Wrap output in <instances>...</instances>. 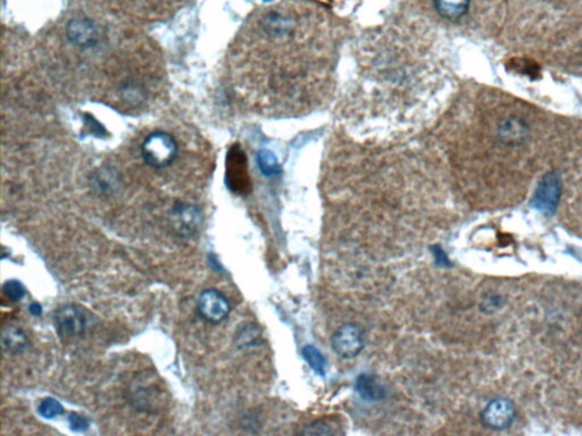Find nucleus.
<instances>
[{
    "mask_svg": "<svg viewBox=\"0 0 582 436\" xmlns=\"http://www.w3.org/2000/svg\"><path fill=\"white\" fill-rule=\"evenodd\" d=\"M179 145L172 134L157 131L149 134L141 145L142 160L153 170H164L176 162Z\"/></svg>",
    "mask_w": 582,
    "mask_h": 436,
    "instance_id": "obj_3",
    "label": "nucleus"
},
{
    "mask_svg": "<svg viewBox=\"0 0 582 436\" xmlns=\"http://www.w3.org/2000/svg\"><path fill=\"white\" fill-rule=\"evenodd\" d=\"M171 222L174 229L182 236H193L202 227V215L193 205L178 204L171 212Z\"/></svg>",
    "mask_w": 582,
    "mask_h": 436,
    "instance_id": "obj_9",
    "label": "nucleus"
},
{
    "mask_svg": "<svg viewBox=\"0 0 582 436\" xmlns=\"http://www.w3.org/2000/svg\"><path fill=\"white\" fill-rule=\"evenodd\" d=\"M304 434L307 435H330V434H335L333 428L330 427L329 424L322 420L313 423L310 426H307L306 430H304Z\"/></svg>",
    "mask_w": 582,
    "mask_h": 436,
    "instance_id": "obj_19",
    "label": "nucleus"
},
{
    "mask_svg": "<svg viewBox=\"0 0 582 436\" xmlns=\"http://www.w3.org/2000/svg\"><path fill=\"white\" fill-rule=\"evenodd\" d=\"M38 413L43 418L53 420V418H56V417L62 415L64 413V408L56 399L45 398V399L41 400V403L38 405Z\"/></svg>",
    "mask_w": 582,
    "mask_h": 436,
    "instance_id": "obj_17",
    "label": "nucleus"
},
{
    "mask_svg": "<svg viewBox=\"0 0 582 436\" xmlns=\"http://www.w3.org/2000/svg\"><path fill=\"white\" fill-rule=\"evenodd\" d=\"M262 332L254 323H244L238 326L235 335V343L238 348H249L261 341Z\"/></svg>",
    "mask_w": 582,
    "mask_h": 436,
    "instance_id": "obj_15",
    "label": "nucleus"
},
{
    "mask_svg": "<svg viewBox=\"0 0 582 436\" xmlns=\"http://www.w3.org/2000/svg\"><path fill=\"white\" fill-rule=\"evenodd\" d=\"M340 50V38L316 9H270L233 48L235 87L265 116L307 115L333 98Z\"/></svg>",
    "mask_w": 582,
    "mask_h": 436,
    "instance_id": "obj_1",
    "label": "nucleus"
},
{
    "mask_svg": "<svg viewBox=\"0 0 582 436\" xmlns=\"http://www.w3.org/2000/svg\"><path fill=\"white\" fill-rule=\"evenodd\" d=\"M68 423H70L72 431L85 432L89 428V420L85 416L75 414V413L70 415Z\"/></svg>",
    "mask_w": 582,
    "mask_h": 436,
    "instance_id": "obj_20",
    "label": "nucleus"
},
{
    "mask_svg": "<svg viewBox=\"0 0 582 436\" xmlns=\"http://www.w3.org/2000/svg\"><path fill=\"white\" fill-rule=\"evenodd\" d=\"M356 391L367 401H380L386 398V390L373 375L362 374L356 382Z\"/></svg>",
    "mask_w": 582,
    "mask_h": 436,
    "instance_id": "obj_13",
    "label": "nucleus"
},
{
    "mask_svg": "<svg viewBox=\"0 0 582 436\" xmlns=\"http://www.w3.org/2000/svg\"><path fill=\"white\" fill-rule=\"evenodd\" d=\"M431 251L432 254H433V257H435L436 263H437L438 266H452V263H451L448 257H447L446 252L443 251V249L441 246L436 244V246H432Z\"/></svg>",
    "mask_w": 582,
    "mask_h": 436,
    "instance_id": "obj_21",
    "label": "nucleus"
},
{
    "mask_svg": "<svg viewBox=\"0 0 582 436\" xmlns=\"http://www.w3.org/2000/svg\"><path fill=\"white\" fill-rule=\"evenodd\" d=\"M432 6L443 20L458 22L469 13L471 0H432Z\"/></svg>",
    "mask_w": 582,
    "mask_h": 436,
    "instance_id": "obj_11",
    "label": "nucleus"
},
{
    "mask_svg": "<svg viewBox=\"0 0 582 436\" xmlns=\"http://www.w3.org/2000/svg\"><path fill=\"white\" fill-rule=\"evenodd\" d=\"M4 295L9 298V300L17 301L22 300L24 295H26V289L24 286L18 282V280H7L3 285Z\"/></svg>",
    "mask_w": 582,
    "mask_h": 436,
    "instance_id": "obj_18",
    "label": "nucleus"
},
{
    "mask_svg": "<svg viewBox=\"0 0 582 436\" xmlns=\"http://www.w3.org/2000/svg\"><path fill=\"white\" fill-rule=\"evenodd\" d=\"M66 36L74 45L87 48L97 43L99 32L94 21L83 17L75 18L68 23L66 26Z\"/></svg>",
    "mask_w": 582,
    "mask_h": 436,
    "instance_id": "obj_10",
    "label": "nucleus"
},
{
    "mask_svg": "<svg viewBox=\"0 0 582 436\" xmlns=\"http://www.w3.org/2000/svg\"><path fill=\"white\" fill-rule=\"evenodd\" d=\"M197 310L205 322L219 325L230 315V301L219 290H203L197 300Z\"/></svg>",
    "mask_w": 582,
    "mask_h": 436,
    "instance_id": "obj_5",
    "label": "nucleus"
},
{
    "mask_svg": "<svg viewBox=\"0 0 582 436\" xmlns=\"http://www.w3.org/2000/svg\"><path fill=\"white\" fill-rule=\"evenodd\" d=\"M1 340L4 349L9 354H21L28 348V337L23 329H18L16 326H7L4 329Z\"/></svg>",
    "mask_w": 582,
    "mask_h": 436,
    "instance_id": "obj_14",
    "label": "nucleus"
},
{
    "mask_svg": "<svg viewBox=\"0 0 582 436\" xmlns=\"http://www.w3.org/2000/svg\"><path fill=\"white\" fill-rule=\"evenodd\" d=\"M517 416V409L512 401L504 398L494 399L481 413V420L486 427L495 431H503L511 427Z\"/></svg>",
    "mask_w": 582,
    "mask_h": 436,
    "instance_id": "obj_8",
    "label": "nucleus"
},
{
    "mask_svg": "<svg viewBox=\"0 0 582 436\" xmlns=\"http://www.w3.org/2000/svg\"><path fill=\"white\" fill-rule=\"evenodd\" d=\"M30 312L34 316H41L43 314V308L40 306L39 303H32L31 306H30Z\"/></svg>",
    "mask_w": 582,
    "mask_h": 436,
    "instance_id": "obj_22",
    "label": "nucleus"
},
{
    "mask_svg": "<svg viewBox=\"0 0 582 436\" xmlns=\"http://www.w3.org/2000/svg\"><path fill=\"white\" fill-rule=\"evenodd\" d=\"M333 351L344 359L357 357L364 348L363 331L356 324L340 326L331 339Z\"/></svg>",
    "mask_w": 582,
    "mask_h": 436,
    "instance_id": "obj_7",
    "label": "nucleus"
},
{
    "mask_svg": "<svg viewBox=\"0 0 582 436\" xmlns=\"http://www.w3.org/2000/svg\"><path fill=\"white\" fill-rule=\"evenodd\" d=\"M498 136L504 143L520 145L528 136V128L523 121L517 117H509L498 129Z\"/></svg>",
    "mask_w": 582,
    "mask_h": 436,
    "instance_id": "obj_12",
    "label": "nucleus"
},
{
    "mask_svg": "<svg viewBox=\"0 0 582 436\" xmlns=\"http://www.w3.org/2000/svg\"><path fill=\"white\" fill-rule=\"evenodd\" d=\"M562 193V180L560 174L549 172L544 175L532 198V205L546 215H551L556 210Z\"/></svg>",
    "mask_w": 582,
    "mask_h": 436,
    "instance_id": "obj_6",
    "label": "nucleus"
},
{
    "mask_svg": "<svg viewBox=\"0 0 582 436\" xmlns=\"http://www.w3.org/2000/svg\"><path fill=\"white\" fill-rule=\"evenodd\" d=\"M57 334L64 341L80 339L88 329L89 314L83 307L66 303L58 307L54 315Z\"/></svg>",
    "mask_w": 582,
    "mask_h": 436,
    "instance_id": "obj_4",
    "label": "nucleus"
},
{
    "mask_svg": "<svg viewBox=\"0 0 582 436\" xmlns=\"http://www.w3.org/2000/svg\"><path fill=\"white\" fill-rule=\"evenodd\" d=\"M360 67L358 92L387 102L386 109L415 113L419 102L437 94V54L431 45H377L372 55L362 57Z\"/></svg>",
    "mask_w": 582,
    "mask_h": 436,
    "instance_id": "obj_2",
    "label": "nucleus"
},
{
    "mask_svg": "<svg viewBox=\"0 0 582 436\" xmlns=\"http://www.w3.org/2000/svg\"><path fill=\"white\" fill-rule=\"evenodd\" d=\"M303 358L308 364L311 369L320 376H324L327 373L328 361L324 354L314 346H305L303 348Z\"/></svg>",
    "mask_w": 582,
    "mask_h": 436,
    "instance_id": "obj_16",
    "label": "nucleus"
}]
</instances>
